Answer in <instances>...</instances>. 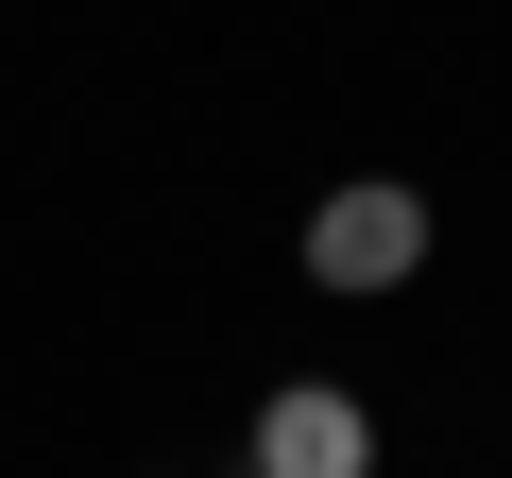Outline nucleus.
<instances>
[{
    "label": "nucleus",
    "instance_id": "nucleus-1",
    "mask_svg": "<svg viewBox=\"0 0 512 478\" xmlns=\"http://www.w3.org/2000/svg\"><path fill=\"white\" fill-rule=\"evenodd\" d=\"M410 274H427V205L393 171H359V188L308 205V291H410Z\"/></svg>",
    "mask_w": 512,
    "mask_h": 478
},
{
    "label": "nucleus",
    "instance_id": "nucleus-2",
    "mask_svg": "<svg viewBox=\"0 0 512 478\" xmlns=\"http://www.w3.org/2000/svg\"><path fill=\"white\" fill-rule=\"evenodd\" d=\"M256 478H376V410L359 393H274V410H256Z\"/></svg>",
    "mask_w": 512,
    "mask_h": 478
}]
</instances>
